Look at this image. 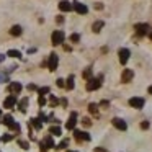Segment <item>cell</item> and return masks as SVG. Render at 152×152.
Segmentation results:
<instances>
[{
  "mask_svg": "<svg viewBox=\"0 0 152 152\" xmlns=\"http://www.w3.org/2000/svg\"><path fill=\"white\" fill-rule=\"evenodd\" d=\"M57 103H59V100H57V98H56V96H54V95H51V96H49V105L56 106Z\"/></svg>",
  "mask_w": 152,
  "mask_h": 152,
  "instance_id": "f1b7e54d",
  "label": "cell"
},
{
  "mask_svg": "<svg viewBox=\"0 0 152 152\" xmlns=\"http://www.w3.org/2000/svg\"><path fill=\"white\" fill-rule=\"evenodd\" d=\"M149 93H151V95H152V85L149 87Z\"/></svg>",
  "mask_w": 152,
  "mask_h": 152,
  "instance_id": "ee69618b",
  "label": "cell"
},
{
  "mask_svg": "<svg viewBox=\"0 0 152 152\" xmlns=\"http://www.w3.org/2000/svg\"><path fill=\"white\" fill-rule=\"evenodd\" d=\"M61 103H62L64 106H67V100H66V98H62V100H61Z\"/></svg>",
  "mask_w": 152,
  "mask_h": 152,
  "instance_id": "b9f144b4",
  "label": "cell"
},
{
  "mask_svg": "<svg viewBox=\"0 0 152 152\" xmlns=\"http://www.w3.org/2000/svg\"><path fill=\"white\" fill-rule=\"evenodd\" d=\"M88 111L92 113V115H96V113H98V105H96V103H90V105H88Z\"/></svg>",
  "mask_w": 152,
  "mask_h": 152,
  "instance_id": "603a6c76",
  "label": "cell"
},
{
  "mask_svg": "<svg viewBox=\"0 0 152 152\" xmlns=\"http://www.w3.org/2000/svg\"><path fill=\"white\" fill-rule=\"evenodd\" d=\"M95 152H108V151L103 149V147H95Z\"/></svg>",
  "mask_w": 152,
  "mask_h": 152,
  "instance_id": "74e56055",
  "label": "cell"
},
{
  "mask_svg": "<svg viewBox=\"0 0 152 152\" xmlns=\"http://www.w3.org/2000/svg\"><path fill=\"white\" fill-rule=\"evenodd\" d=\"M102 80H103V75H100L98 79H88V80H87L85 88L88 90V92H93V90H98L100 87H102Z\"/></svg>",
  "mask_w": 152,
  "mask_h": 152,
  "instance_id": "6da1fadb",
  "label": "cell"
},
{
  "mask_svg": "<svg viewBox=\"0 0 152 152\" xmlns=\"http://www.w3.org/2000/svg\"><path fill=\"white\" fill-rule=\"evenodd\" d=\"M144 103H145L144 98H141V96H132V98H129V105L136 110H141L144 106Z\"/></svg>",
  "mask_w": 152,
  "mask_h": 152,
  "instance_id": "5b68a950",
  "label": "cell"
},
{
  "mask_svg": "<svg viewBox=\"0 0 152 152\" xmlns=\"http://www.w3.org/2000/svg\"><path fill=\"white\" fill-rule=\"evenodd\" d=\"M44 145H46L48 149H51V147H54V141H53V137H51V136H46V137H44Z\"/></svg>",
  "mask_w": 152,
  "mask_h": 152,
  "instance_id": "7402d4cb",
  "label": "cell"
},
{
  "mask_svg": "<svg viewBox=\"0 0 152 152\" xmlns=\"http://www.w3.org/2000/svg\"><path fill=\"white\" fill-rule=\"evenodd\" d=\"M118 56H119V62H121L123 66H124V64L129 61V56H131V53H129V49H126V48H123V49H119Z\"/></svg>",
  "mask_w": 152,
  "mask_h": 152,
  "instance_id": "9c48e42d",
  "label": "cell"
},
{
  "mask_svg": "<svg viewBox=\"0 0 152 152\" xmlns=\"http://www.w3.org/2000/svg\"><path fill=\"white\" fill-rule=\"evenodd\" d=\"M75 124H77V113H70L69 121L66 123V128L69 129V131H74V129H75Z\"/></svg>",
  "mask_w": 152,
  "mask_h": 152,
  "instance_id": "8fae6325",
  "label": "cell"
},
{
  "mask_svg": "<svg viewBox=\"0 0 152 152\" xmlns=\"http://www.w3.org/2000/svg\"><path fill=\"white\" fill-rule=\"evenodd\" d=\"M72 10H75L79 15H87V13H88V8H87V5L80 4V2H74Z\"/></svg>",
  "mask_w": 152,
  "mask_h": 152,
  "instance_id": "8992f818",
  "label": "cell"
},
{
  "mask_svg": "<svg viewBox=\"0 0 152 152\" xmlns=\"http://www.w3.org/2000/svg\"><path fill=\"white\" fill-rule=\"evenodd\" d=\"M82 124L85 126V128H88V126H92V121H90V118H83V119H82Z\"/></svg>",
  "mask_w": 152,
  "mask_h": 152,
  "instance_id": "1f68e13d",
  "label": "cell"
},
{
  "mask_svg": "<svg viewBox=\"0 0 152 152\" xmlns=\"http://www.w3.org/2000/svg\"><path fill=\"white\" fill-rule=\"evenodd\" d=\"M74 87H75V83H74V75H69L66 80V88L67 90H72Z\"/></svg>",
  "mask_w": 152,
  "mask_h": 152,
  "instance_id": "e0dca14e",
  "label": "cell"
},
{
  "mask_svg": "<svg viewBox=\"0 0 152 152\" xmlns=\"http://www.w3.org/2000/svg\"><path fill=\"white\" fill-rule=\"evenodd\" d=\"M21 90H23V85H21L20 82H12L10 85H8V92H10L12 95H18Z\"/></svg>",
  "mask_w": 152,
  "mask_h": 152,
  "instance_id": "ba28073f",
  "label": "cell"
},
{
  "mask_svg": "<svg viewBox=\"0 0 152 152\" xmlns=\"http://www.w3.org/2000/svg\"><path fill=\"white\" fill-rule=\"evenodd\" d=\"M95 8H96V10H102L103 5H102V4H95Z\"/></svg>",
  "mask_w": 152,
  "mask_h": 152,
  "instance_id": "f35d334b",
  "label": "cell"
},
{
  "mask_svg": "<svg viewBox=\"0 0 152 152\" xmlns=\"http://www.w3.org/2000/svg\"><path fill=\"white\" fill-rule=\"evenodd\" d=\"M18 108H20L21 113L26 111V108H28V98H23V100H21V102L18 103Z\"/></svg>",
  "mask_w": 152,
  "mask_h": 152,
  "instance_id": "ac0fdd59",
  "label": "cell"
},
{
  "mask_svg": "<svg viewBox=\"0 0 152 152\" xmlns=\"http://www.w3.org/2000/svg\"><path fill=\"white\" fill-rule=\"evenodd\" d=\"M56 82H57V87H59V88H64V87H66V80L64 79H57Z\"/></svg>",
  "mask_w": 152,
  "mask_h": 152,
  "instance_id": "f546056e",
  "label": "cell"
},
{
  "mask_svg": "<svg viewBox=\"0 0 152 152\" xmlns=\"http://www.w3.org/2000/svg\"><path fill=\"white\" fill-rule=\"evenodd\" d=\"M103 26H105V23H103V21H95V23H93V26H92L93 33H100V31L103 30Z\"/></svg>",
  "mask_w": 152,
  "mask_h": 152,
  "instance_id": "2e32d148",
  "label": "cell"
},
{
  "mask_svg": "<svg viewBox=\"0 0 152 152\" xmlns=\"http://www.w3.org/2000/svg\"><path fill=\"white\" fill-rule=\"evenodd\" d=\"M13 121H15V119H13V116H12V115H5L4 118H2V123H4V124H7V126H10Z\"/></svg>",
  "mask_w": 152,
  "mask_h": 152,
  "instance_id": "ffe728a7",
  "label": "cell"
},
{
  "mask_svg": "<svg viewBox=\"0 0 152 152\" xmlns=\"http://www.w3.org/2000/svg\"><path fill=\"white\" fill-rule=\"evenodd\" d=\"M8 128H10L12 131H15V132H20V124H18L17 121H13V123H12L10 126H8Z\"/></svg>",
  "mask_w": 152,
  "mask_h": 152,
  "instance_id": "484cf974",
  "label": "cell"
},
{
  "mask_svg": "<svg viewBox=\"0 0 152 152\" xmlns=\"http://www.w3.org/2000/svg\"><path fill=\"white\" fill-rule=\"evenodd\" d=\"M18 145H20L21 149H25V151L30 149V142H28V141H21V139H20V141H18Z\"/></svg>",
  "mask_w": 152,
  "mask_h": 152,
  "instance_id": "4316f807",
  "label": "cell"
},
{
  "mask_svg": "<svg viewBox=\"0 0 152 152\" xmlns=\"http://www.w3.org/2000/svg\"><path fill=\"white\" fill-rule=\"evenodd\" d=\"M74 137L75 141H90V134L85 131H79V129H74Z\"/></svg>",
  "mask_w": 152,
  "mask_h": 152,
  "instance_id": "52a82bcc",
  "label": "cell"
},
{
  "mask_svg": "<svg viewBox=\"0 0 152 152\" xmlns=\"http://www.w3.org/2000/svg\"><path fill=\"white\" fill-rule=\"evenodd\" d=\"M28 90H36V85H28Z\"/></svg>",
  "mask_w": 152,
  "mask_h": 152,
  "instance_id": "60d3db41",
  "label": "cell"
},
{
  "mask_svg": "<svg viewBox=\"0 0 152 152\" xmlns=\"http://www.w3.org/2000/svg\"><path fill=\"white\" fill-rule=\"evenodd\" d=\"M4 61H5V56L4 54H0V62H4Z\"/></svg>",
  "mask_w": 152,
  "mask_h": 152,
  "instance_id": "7bdbcfd3",
  "label": "cell"
},
{
  "mask_svg": "<svg viewBox=\"0 0 152 152\" xmlns=\"http://www.w3.org/2000/svg\"><path fill=\"white\" fill-rule=\"evenodd\" d=\"M31 126H33V128L36 129V131H39L43 124H41V121H39L38 118H31Z\"/></svg>",
  "mask_w": 152,
  "mask_h": 152,
  "instance_id": "44dd1931",
  "label": "cell"
},
{
  "mask_svg": "<svg viewBox=\"0 0 152 152\" xmlns=\"http://www.w3.org/2000/svg\"><path fill=\"white\" fill-rule=\"evenodd\" d=\"M0 123H2V119H0Z\"/></svg>",
  "mask_w": 152,
  "mask_h": 152,
  "instance_id": "7dc6e473",
  "label": "cell"
},
{
  "mask_svg": "<svg viewBox=\"0 0 152 152\" xmlns=\"http://www.w3.org/2000/svg\"><path fill=\"white\" fill-rule=\"evenodd\" d=\"M21 31H23V30H21L20 25H15V26H12V28H10V34H12V36H20Z\"/></svg>",
  "mask_w": 152,
  "mask_h": 152,
  "instance_id": "9a60e30c",
  "label": "cell"
},
{
  "mask_svg": "<svg viewBox=\"0 0 152 152\" xmlns=\"http://www.w3.org/2000/svg\"><path fill=\"white\" fill-rule=\"evenodd\" d=\"M7 56H10V57H21V53H20V51H17V49H10L7 53Z\"/></svg>",
  "mask_w": 152,
  "mask_h": 152,
  "instance_id": "cb8c5ba5",
  "label": "cell"
},
{
  "mask_svg": "<svg viewBox=\"0 0 152 152\" xmlns=\"http://www.w3.org/2000/svg\"><path fill=\"white\" fill-rule=\"evenodd\" d=\"M113 126H115L116 129H119V131H126L128 129V124H126V121L124 119H121V118H113Z\"/></svg>",
  "mask_w": 152,
  "mask_h": 152,
  "instance_id": "30bf717a",
  "label": "cell"
},
{
  "mask_svg": "<svg viewBox=\"0 0 152 152\" xmlns=\"http://www.w3.org/2000/svg\"><path fill=\"white\" fill-rule=\"evenodd\" d=\"M15 105H17V96H15V95H10L4 102V108H7V110H12Z\"/></svg>",
  "mask_w": 152,
  "mask_h": 152,
  "instance_id": "4fadbf2b",
  "label": "cell"
},
{
  "mask_svg": "<svg viewBox=\"0 0 152 152\" xmlns=\"http://www.w3.org/2000/svg\"><path fill=\"white\" fill-rule=\"evenodd\" d=\"M132 77H134V72H132L131 69H124L123 70V75H121V82L123 83H128L132 80Z\"/></svg>",
  "mask_w": 152,
  "mask_h": 152,
  "instance_id": "7c38bea8",
  "label": "cell"
},
{
  "mask_svg": "<svg viewBox=\"0 0 152 152\" xmlns=\"http://www.w3.org/2000/svg\"><path fill=\"white\" fill-rule=\"evenodd\" d=\"M12 139H13V134H5L4 137H2V141H4V142H10Z\"/></svg>",
  "mask_w": 152,
  "mask_h": 152,
  "instance_id": "d6a6232c",
  "label": "cell"
},
{
  "mask_svg": "<svg viewBox=\"0 0 152 152\" xmlns=\"http://www.w3.org/2000/svg\"><path fill=\"white\" fill-rule=\"evenodd\" d=\"M149 38H151V41H152V33H149Z\"/></svg>",
  "mask_w": 152,
  "mask_h": 152,
  "instance_id": "f6af8a7d",
  "label": "cell"
},
{
  "mask_svg": "<svg viewBox=\"0 0 152 152\" xmlns=\"http://www.w3.org/2000/svg\"><path fill=\"white\" fill-rule=\"evenodd\" d=\"M70 41H72V43H79V41H80V36H79L77 33H74L72 36H70Z\"/></svg>",
  "mask_w": 152,
  "mask_h": 152,
  "instance_id": "4dcf8cb0",
  "label": "cell"
},
{
  "mask_svg": "<svg viewBox=\"0 0 152 152\" xmlns=\"http://www.w3.org/2000/svg\"><path fill=\"white\" fill-rule=\"evenodd\" d=\"M82 75H83V79H85V80L92 79V69H90V67H87V69L83 70V74H82Z\"/></svg>",
  "mask_w": 152,
  "mask_h": 152,
  "instance_id": "d4e9b609",
  "label": "cell"
},
{
  "mask_svg": "<svg viewBox=\"0 0 152 152\" xmlns=\"http://www.w3.org/2000/svg\"><path fill=\"white\" fill-rule=\"evenodd\" d=\"M149 126H151V124H149V121H142L141 123V129H149Z\"/></svg>",
  "mask_w": 152,
  "mask_h": 152,
  "instance_id": "d590c367",
  "label": "cell"
},
{
  "mask_svg": "<svg viewBox=\"0 0 152 152\" xmlns=\"http://www.w3.org/2000/svg\"><path fill=\"white\" fill-rule=\"evenodd\" d=\"M64 39H66V34H64V31L56 30V31L53 33V44H54V46H59V44H62Z\"/></svg>",
  "mask_w": 152,
  "mask_h": 152,
  "instance_id": "7a4b0ae2",
  "label": "cell"
},
{
  "mask_svg": "<svg viewBox=\"0 0 152 152\" xmlns=\"http://www.w3.org/2000/svg\"><path fill=\"white\" fill-rule=\"evenodd\" d=\"M38 102H39V105H41V106H44V105H46V98H44L43 95H39V98H38Z\"/></svg>",
  "mask_w": 152,
  "mask_h": 152,
  "instance_id": "e575fe53",
  "label": "cell"
},
{
  "mask_svg": "<svg viewBox=\"0 0 152 152\" xmlns=\"http://www.w3.org/2000/svg\"><path fill=\"white\" fill-rule=\"evenodd\" d=\"M57 64H59V59H57V54L56 53H51L49 59H48V67H49L51 72H54V70L57 69Z\"/></svg>",
  "mask_w": 152,
  "mask_h": 152,
  "instance_id": "277c9868",
  "label": "cell"
},
{
  "mask_svg": "<svg viewBox=\"0 0 152 152\" xmlns=\"http://www.w3.org/2000/svg\"><path fill=\"white\" fill-rule=\"evenodd\" d=\"M67 144H69V141H67V139H64V141L61 142L59 145H57V149H64V147H67Z\"/></svg>",
  "mask_w": 152,
  "mask_h": 152,
  "instance_id": "836d02e7",
  "label": "cell"
},
{
  "mask_svg": "<svg viewBox=\"0 0 152 152\" xmlns=\"http://www.w3.org/2000/svg\"><path fill=\"white\" fill-rule=\"evenodd\" d=\"M100 106H102V108H108V106H110V102H108V100H103V102L100 103Z\"/></svg>",
  "mask_w": 152,
  "mask_h": 152,
  "instance_id": "8d00e7d4",
  "label": "cell"
},
{
  "mask_svg": "<svg viewBox=\"0 0 152 152\" xmlns=\"http://www.w3.org/2000/svg\"><path fill=\"white\" fill-rule=\"evenodd\" d=\"M56 21H57V23L61 25V23H62V21H64V18H62V17H57V18H56Z\"/></svg>",
  "mask_w": 152,
  "mask_h": 152,
  "instance_id": "ab89813d",
  "label": "cell"
},
{
  "mask_svg": "<svg viewBox=\"0 0 152 152\" xmlns=\"http://www.w3.org/2000/svg\"><path fill=\"white\" fill-rule=\"evenodd\" d=\"M46 93H49V87H41L38 90V95H46Z\"/></svg>",
  "mask_w": 152,
  "mask_h": 152,
  "instance_id": "83f0119b",
  "label": "cell"
},
{
  "mask_svg": "<svg viewBox=\"0 0 152 152\" xmlns=\"http://www.w3.org/2000/svg\"><path fill=\"white\" fill-rule=\"evenodd\" d=\"M134 30H136V34H137V36H145L151 28H149L147 23H137V25H134Z\"/></svg>",
  "mask_w": 152,
  "mask_h": 152,
  "instance_id": "3957f363",
  "label": "cell"
},
{
  "mask_svg": "<svg viewBox=\"0 0 152 152\" xmlns=\"http://www.w3.org/2000/svg\"><path fill=\"white\" fill-rule=\"evenodd\" d=\"M67 152H75V151H67Z\"/></svg>",
  "mask_w": 152,
  "mask_h": 152,
  "instance_id": "bcb514c9",
  "label": "cell"
},
{
  "mask_svg": "<svg viewBox=\"0 0 152 152\" xmlns=\"http://www.w3.org/2000/svg\"><path fill=\"white\" fill-rule=\"evenodd\" d=\"M59 10H61V12H70V10H72V5H70V2H67V0L59 2Z\"/></svg>",
  "mask_w": 152,
  "mask_h": 152,
  "instance_id": "5bb4252c",
  "label": "cell"
},
{
  "mask_svg": "<svg viewBox=\"0 0 152 152\" xmlns=\"http://www.w3.org/2000/svg\"><path fill=\"white\" fill-rule=\"evenodd\" d=\"M49 134L61 136V134H62V131H61V128H59V126H51V128H49Z\"/></svg>",
  "mask_w": 152,
  "mask_h": 152,
  "instance_id": "d6986e66",
  "label": "cell"
}]
</instances>
